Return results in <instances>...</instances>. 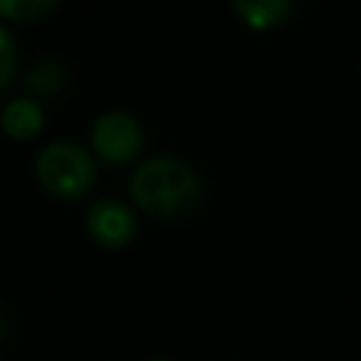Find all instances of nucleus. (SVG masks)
<instances>
[{
    "label": "nucleus",
    "instance_id": "f257e3e1",
    "mask_svg": "<svg viewBox=\"0 0 361 361\" xmlns=\"http://www.w3.org/2000/svg\"><path fill=\"white\" fill-rule=\"evenodd\" d=\"M131 196L156 216H180L203 198L201 178L191 166L171 156L149 159L131 176Z\"/></svg>",
    "mask_w": 361,
    "mask_h": 361
},
{
    "label": "nucleus",
    "instance_id": "1a4fd4ad",
    "mask_svg": "<svg viewBox=\"0 0 361 361\" xmlns=\"http://www.w3.org/2000/svg\"><path fill=\"white\" fill-rule=\"evenodd\" d=\"M16 70V42L11 32L0 25V87H6Z\"/></svg>",
    "mask_w": 361,
    "mask_h": 361
},
{
    "label": "nucleus",
    "instance_id": "20e7f679",
    "mask_svg": "<svg viewBox=\"0 0 361 361\" xmlns=\"http://www.w3.org/2000/svg\"><path fill=\"white\" fill-rule=\"evenodd\" d=\"M87 226L97 243L121 247L134 238L136 218L126 203L116 201V198H102V201L92 203L90 213H87Z\"/></svg>",
    "mask_w": 361,
    "mask_h": 361
},
{
    "label": "nucleus",
    "instance_id": "39448f33",
    "mask_svg": "<svg viewBox=\"0 0 361 361\" xmlns=\"http://www.w3.org/2000/svg\"><path fill=\"white\" fill-rule=\"evenodd\" d=\"M0 124L13 139H30L45 124V111L35 99H13L0 111Z\"/></svg>",
    "mask_w": 361,
    "mask_h": 361
},
{
    "label": "nucleus",
    "instance_id": "9d476101",
    "mask_svg": "<svg viewBox=\"0 0 361 361\" xmlns=\"http://www.w3.org/2000/svg\"><path fill=\"white\" fill-rule=\"evenodd\" d=\"M146 361H171V359H164V356H154V359H146Z\"/></svg>",
    "mask_w": 361,
    "mask_h": 361
},
{
    "label": "nucleus",
    "instance_id": "7ed1b4c3",
    "mask_svg": "<svg viewBox=\"0 0 361 361\" xmlns=\"http://www.w3.org/2000/svg\"><path fill=\"white\" fill-rule=\"evenodd\" d=\"M92 144L106 161H129L141 149V126L126 111H106L94 121Z\"/></svg>",
    "mask_w": 361,
    "mask_h": 361
},
{
    "label": "nucleus",
    "instance_id": "0eeeda50",
    "mask_svg": "<svg viewBox=\"0 0 361 361\" xmlns=\"http://www.w3.org/2000/svg\"><path fill=\"white\" fill-rule=\"evenodd\" d=\"M67 72L60 62L55 60H42L27 72V87L37 94H57L65 87Z\"/></svg>",
    "mask_w": 361,
    "mask_h": 361
},
{
    "label": "nucleus",
    "instance_id": "f03ea898",
    "mask_svg": "<svg viewBox=\"0 0 361 361\" xmlns=\"http://www.w3.org/2000/svg\"><path fill=\"white\" fill-rule=\"evenodd\" d=\"M37 178L45 188L65 198L82 196L94 183V159L70 141H52L37 154Z\"/></svg>",
    "mask_w": 361,
    "mask_h": 361
},
{
    "label": "nucleus",
    "instance_id": "423d86ee",
    "mask_svg": "<svg viewBox=\"0 0 361 361\" xmlns=\"http://www.w3.org/2000/svg\"><path fill=\"white\" fill-rule=\"evenodd\" d=\"M243 20L255 30H265V27H275L290 16L292 3L290 0H235L233 3Z\"/></svg>",
    "mask_w": 361,
    "mask_h": 361
},
{
    "label": "nucleus",
    "instance_id": "6e6552de",
    "mask_svg": "<svg viewBox=\"0 0 361 361\" xmlns=\"http://www.w3.org/2000/svg\"><path fill=\"white\" fill-rule=\"evenodd\" d=\"M52 8L55 0H0V16L8 20H35Z\"/></svg>",
    "mask_w": 361,
    "mask_h": 361
},
{
    "label": "nucleus",
    "instance_id": "9b49d317",
    "mask_svg": "<svg viewBox=\"0 0 361 361\" xmlns=\"http://www.w3.org/2000/svg\"><path fill=\"white\" fill-rule=\"evenodd\" d=\"M0 334H3V319H0Z\"/></svg>",
    "mask_w": 361,
    "mask_h": 361
}]
</instances>
